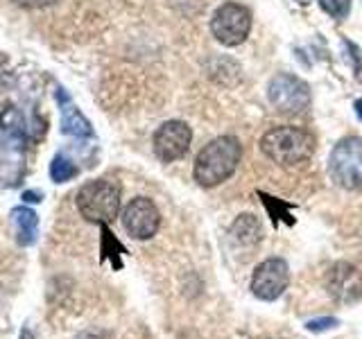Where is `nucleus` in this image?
Returning a JSON list of instances; mask_svg holds the SVG:
<instances>
[{
	"instance_id": "obj_1",
	"label": "nucleus",
	"mask_w": 362,
	"mask_h": 339,
	"mask_svg": "<svg viewBox=\"0 0 362 339\" xmlns=\"http://www.w3.org/2000/svg\"><path fill=\"white\" fill-rule=\"evenodd\" d=\"M243 147L233 136H220L211 141L195 158V181L204 188L220 186L222 181L229 179L238 163H240Z\"/></svg>"
},
{
	"instance_id": "obj_2",
	"label": "nucleus",
	"mask_w": 362,
	"mask_h": 339,
	"mask_svg": "<svg viewBox=\"0 0 362 339\" xmlns=\"http://www.w3.org/2000/svg\"><path fill=\"white\" fill-rule=\"evenodd\" d=\"M263 154L283 167L305 163L315 152V138L301 127H274L260 138Z\"/></svg>"
},
{
	"instance_id": "obj_3",
	"label": "nucleus",
	"mask_w": 362,
	"mask_h": 339,
	"mask_svg": "<svg viewBox=\"0 0 362 339\" xmlns=\"http://www.w3.org/2000/svg\"><path fill=\"white\" fill-rule=\"evenodd\" d=\"M77 210L93 224H109L120 210V186L111 179L88 181L77 192Z\"/></svg>"
},
{
	"instance_id": "obj_4",
	"label": "nucleus",
	"mask_w": 362,
	"mask_h": 339,
	"mask_svg": "<svg viewBox=\"0 0 362 339\" xmlns=\"http://www.w3.org/2000/svg\"><path fill=\"white\" fill-rule=\"evenodd\" d=\"M328 172L337 186L346 190L362 188V141L356 136L339 141L328 158Z\"/></svg>"
},
{
	"instance_id": "obj_5",
	"label": "nucleus",
	"mask_w": 362,
	"mask_h": 339,
	"mask_svg": "<svg viewBox=\"0 0 362 339\" xmlns=\"http://www.w3.org/2000/svg\"><path fill=\"white\" fill-rule=\"evenodd\" d=\"M267 97H269V105L279 113H286V116H297V113H303L310 107L308 84L288 73H281L269 79Z\"/></svg>"
},
{
	"instance_id": "obj_6",
	"label": "nucleus",
	"mask_w": 362,
	"mask_h": 339,
	"mask_svg": "<svg viewBox=\"0 0 362 339\" xmlns=\"http://www.w3.org/2000/svg\"><path fill=\"white\" fill-rule=\"evenodd\" d=\"M211 30H213V37L222 45L233 48V45H240L249 37V30H252V14H249V9L245 5L224 3L213 14Z\"/></svg>"
},
{
	"instance_id": "obj_7",
	"label": "nucleus",
	"mask_w": 362,
	"mask_h": 339,
	"mask_svg": "<svg viewBox=\"0 0 362 339\" xmlns=\"http://www.w3.org/2000/svg\"><path fill=\"white\" fill-rule=\"evenodd\" d=\"M290 282V267L283 258L263 260L252 276V292L260 301H276Z\"/></svg>"
},
{
	"instance_id": "obj_8",
	"label": "nucleus",
	"mask_w": 362,
	"mask_h": 339,
	"mask_svg": "<svg viewBox=\"0 0 362 339\" xmlns=\"http://www.w3.org/2000/svg\"><path fill=\"white\" fill-rule=\"evenodd\" d=\"M122 226L134 240H150L161 226V213L147 197H136L122 210Z\"/></svg>"
},
{
	"instance_id": "obj_9",
	"label": "nucleus",
	"mask_w": 362,
	"mask_h": 339,
	"mask_svg": "<svg viewBox=\"0 0 362 339\" xmlns=\"http://www.w3.org/2000/svg\"><path fill=\"white\" fill-rule=\"evenodd\" d=\"M190 141L192 131L188 124L181 120H170L163 122L154 133V152L163 163H173L188 152Z\"/></svg>"
},
{
	"instance_id": "obj_10",
	"label": "nucleus",
	"mask_w": 362,
	"mask_h": 339,
	"mask_svg": "<svg viewBox=\"0 0 362 339\" xmlns=\"http://www.w3.org/2000/svg\"><path fill=\"white\" fill-rule=\"evenodd\" d=\"M326 290L339 303H356L362 299V274L349 263H335L326 274Z\"/></svg>"
},
{
	"instance_id": "obj_11",
	"label": "nucleus",
	"mask_w": 362,
	"mask_h": 339,
	"mask_svg": "<svg viewBox=\"0 0 362 339\" xmlns=\"http://www.w3.org/2000/svg\"><path fill=\"white\" fill-rule=\"evenodd\" d=\"M57 100H59L62 107V131L68 136H77V138H88L93 136V129H90V122L79 113V109L71 102L64 90L57 93Z\"/></svg>"
},
{
	"instance_id": "obj_12",
	"label": "nucleus",
	"mask_w": 362,
	"mask_h": 339,
	"mask_svg": "<svg viewBox=\"0 0 362 339\" xmlns=\"http://www.w3.org/2000/svg\"><path fill=\"white\" fill-rule=\"evenodd\" d=\"M14 224H16V240L21 246H30L37 242V235H39V218L37 213L21 206L14 208Z\"/></svg>"
},
{
	"instance_id": "obj_13",
	"label": "nucleus",
	"mask_w": 362,
	"mask_h": 339,
	"mask_svg": "<svg viewBox=\"0 0 362 339\" xmlns=\"http://www.w3.org/2000/svg\"><path fill=\"white\" fill-rule=\"evenodd\" d=\"M231 237L235 244L252 246L263 237V229H260V222L254 215H240L231 226Z\"/></svg>"
},
{
	"instance_id": "obj_14",
	"label": "nucleus",
	"mask_w": 362,
	"mask_h": 339,
	"mask_svg": "<svg viewBox=\"0 0 362 339\" xmlns=\"http://www.w3.org/2000/svg\"><path fill=\"white\" fill-rule=\"evenodd\" d=\"M77 174V165L73 161H68L62 154L52 158L50 163V177L54 184H66V181H71L73 177Z\"/></svg>"
},
{
	"instance_id": "obj_15",
	"label": "nucleus",
	"mask_w": 362,
	"mask_h": 339,
	"mask_svg": "<svg viewBox=\"0 0 362 339\" xmlns=\"http://www.w3.org/2000/svg\"><path fill=\"white\" fill-rule=\"evenodd\" d=\"M320 5L328 16L337 20H344L351 11V0H320Z\"/></svg>"
},
{
	"instance_id": "obj_16",
	"label": "nucleus",
	"mask_w": 362,
	"mask_h": 339,
	"mask_svg": "<svg viewBox=\"0 0 362 339\" xmlns=\"http://www.w3.org/2000/svg\"><path fill=\"white\" fill-rule=\"evenodd\" d=\"M339 321L335 319V316H320V319H310L308 323H305V328H308L310 333H324V331H331V328H335Z\"/></svg>"
},
{
	"instance_id": "obj_17",
	"label": "nucleus",
	"mask_w": 362,
	"mask_h": 339,
	"mask_svg": "<svg viewBox=\"0 0 362 339\" xmlns=\"http://www.w3.org/2000/svg\"><path fill=\"white\" fill-rule=\"evenodd\" d=\"M16 5L21 7H28V9H41V7H50L54 5L57 0H14Z\"/></svg>"
},
{
	"instance_id": "obj_18",
	"label": "nucleus",
	"mask_w": 362,
	"mask_h": 339,
	"mask_svg": "<svg viewBox=\"0 0 362 339\" xmlns=\"http://www.w3.org/2000/svg\"><path fill=\"white\" fill-rule=\"evenodd\" d=\"M77 339H109L105 333H100V331H88V333H82Z\"/></svg>"
},
{
	"instance_id": "obj_19",
	"label": "nucleus",
	"mask_w": 362,
	"mask_h": 339,
	"mask_svg": "<svg viewBox=\"0 0 362 339\" xmlns=\"http://www.w3.org/2000/svg\"><path fill=\"white\" fill-rule=\"evenodd\" d=\"M23 197H25V201H41L39 197V192H37V195H34V192H25V195H23Z\"/></svg>"
},
{
	"instance_id": "obj_20",
	"label": "nucleus",
	"mask_w": 362,
	"mask_h": 339,
	"mask_svg": "<svg viewBox=\"0 0 362 339\" xmlns=\"http://www.w3.org/2000/svg\"><path fill=\"white\" fill-rule=\"evenodd\" d=\"M356 113H358V118H360V122H362V100H356Z\"/></svg>"
},
{
	"instance_id": "obj_21",
	"label": "nucleus",
	"mask_w": 362,
	"mask_h": 339,
	"mask_svg": "<svg viewBox=\"0 0 362 339\" xmlns=\"http://www.w3.org/2000/svg\"><path fill=\"white\" fill-rule=\"evenodd\" d=\"M297 3H301V5H308V3H310V0H297Z\"/></svg>"
}]
</instances>
